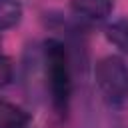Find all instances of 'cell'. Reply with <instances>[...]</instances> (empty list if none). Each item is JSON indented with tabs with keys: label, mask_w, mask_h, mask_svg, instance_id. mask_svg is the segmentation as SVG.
I'll use <instances>...</instances> for the list:
<instances>
[{
	"label": "cell",
	"mask_w": 128,
	"mask_h": 128,
	"mask_svg": "<svg viewBox=\"0 0 128 128\" xmlns=\"http://www.w3.org/2000/svg\"><path fill=\"white\" fill-rule=\"evenodd\" d=\"M44 70H46V84L50 90V100L56 112L64 114L68 110L70 94H72V74H70V60L66 46L60 40H46L44 42Z\"/></svg>",
	"instance_id": "obj_1"
},
{
	"label": "cell",
	"mask_w": 128,
	"mask_h": 128,
	"mask_svg": "<svg viewBox=\"0 0 128 128\" xmlns=\"http://www.w3.org/2000/svg\"><path fill=\"white\" fill-rule=\"evenodd\" d=\"M22 18V4L18 0H0V32L16 26Z\"/></svg>",
	"instance_id": "obj_6"
},
{
	"label": "cell",
	"mask_w": 128,
	"mask_h": 128,
	"mask_svg": "<svg viewBox=\"0 0 128 128\" xmlns=\"http://www.w3.org/2000/svg\"><path fill=\"white\" fill-rule=\"evenodd\" d=\"M94 78L110 104H122L128 98V66L120 56H104L98 60Z\"/></svg>",
	"instance_id": "obj_2"
},
{
	"label": "cell",
	"mask_w": 128,
	"mask_h": 128,
	"mask_svg": "<svg viewBox=\"0 0 128 128\" xmlns=\"http://www.w3.org/2000/svg\"><path fill=\"white\" fill-rule=\"evenodd\" d=\"M106 38L112 46H116L120 52L128 54V20L120 18L106 26Z\"/></svg>",
	"instance_id": "obj_5"
},
{
	"label": "cell",
	"mask_w": 128,
	"mask_h": 128,
	"mask_svg": "<svg viewBox=\"0 0 128 128\" xmlns=\"http://www.w3.org/2000/svg\"><path fill=\"white\" fill-rule=\"evenodd\" d=\"M30 120V114L22 106L0 98V128H26Z\"/></svg>",
	"instance_id": "obj_4"
},
{
	"label": "cell",
	"mask_w": 128,
	"mask_h": 128,
	"mask_svg": "<svg viewBox=\"0 0 128 128\" xmlns=\"http://www.w3.org/2000/svg\"><path fill=\"white\" fill-rule=\"evenodd\" d=\"M112 0H72V10L88 20H104L112 14Z\"/></svg>",
	"instance_id": "obj_3"
},
{
	"label": "cell",
	"mask_w": 128,
	"mask_h": 128,
	"mask_svg": "<svg viewBox=\"0 0 128 128\" xmlns=\"http://www.w3.org/2000/svg\"><path fill=\"white\" fill-rule=\"evenodd\" d=\"M14 78V66H12V60L8 56H2L0 54V88L8 86Z\"/></svg>",
	"instance_id": "obj_7"
}]
</instances>
